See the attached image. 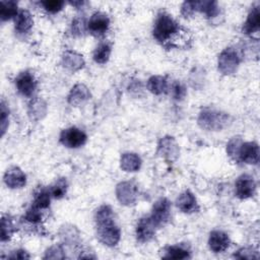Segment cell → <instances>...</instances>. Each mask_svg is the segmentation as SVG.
Listing matches in <instances>:
<instances>
[{
    "instance_id": "1",
    "label": "cell",
    "mask_w": 260,
    "mask_h": 260,
    "mask_svg": "<svg viewBox=\"0 0 260 260\" xmlns=\"http://www.w3.org/2000/svg\"><path fill=\"white\" fill-rule=\"evenodd\" d=\"M98 237L108 246H115L120 240V230L113 221V212L110 206H102L96 216Z\"/></svg>"
},
{
    "instance_id": "2",
    "label": "cell",
    "mask_w": 260,
    "mask_h": 260,
    "mask_svg": "<svg viewBox=\"0 0 260 260\" xmlns=\"http://www.w3.org/2000/svg\"><path fill=\"white\" fill-rule=\"evenodd\" d=\"M182 28L174 21L171 16L167 14H161L154 24L153 37L154 39L164 45H175L177 38L183 39Z\"/></svg>"
},
{
    "instance_id": "3",
    "label": "cell",
    "mask_w": 260,
    "mask_h": 260,
    "mask_svg": "<svg viewBox=\"0 0 260 260\" xmlns=\"http://www.w3.org/2000/svg\"><path fill=\"white\" fill-rule=\"evenodd\" d=\"M198 121L202 128L209 130H218L223 128L224 125L227 123L228 116L220 112L205 110L200 114Z\"/></svg>"
},
{
    "instance_id": "4",
    "label": "cell",
    "mask_w": 260,
    "mask_h": 260,
    "mask_svg": "<svg viewBox=\"0 0 260 260\" xmlns=\"http://www.w3.org/2000/svg\"><path fill=\"white\" fill-rule=\"evenodd\" d=\"M86 134L75 127H71L68 129H65L60 134V142L71 148H76L81 145H83L86 141Z\"/></svg>"
},
{
    "instance_id": "5",
    "label": "cell",
    "mask_w": 260,
    "mask_h": 260,
    "mask_svg": "<svg viewBox=\"0 0 260 260\" xmlns=\"http://www.w3.org/2000/svg\"><path fill=\"white\" fill-rule=\"evenodd\" d=\"M239 63L240 57L233 48H227L219 58V68L225 74L234 73Z\"/></svg>"
},
{
    "instance_id": "6",
    "label": "cell",
    "mask_w": 260,
    "mask_h": 260,
    "mask_svg": "<svg viewBox=\"0 0 260 260\" xmlns=\"http://www.w3.org/2000/svg\"><path fill=\"white\" fill-rule=\"evenodd\" d=\"M170 216H171V204L169 200L166 198H161L154 203L152 207V213L150 216L151 221L153 222L154 226L159 228L164 226L169 221Z\"/></svg>"
},
{
    "instance_id": "7",
    "label": "cell",
    "mask_w": 260,
    "mask_h": 260,
    "mask_svg": "<svg viewBox=\"0 0 260 260\" xmlns=\"http://www.w3.org/2000/svg\"><path fill=\"white\" fill-rule=\"evenodd\" d=\"M110 26V20L107 15L102 13H97L93 15L91 18L89 24H88V30L90 33L96 37L103 36L109 29Z\"/></svg>"
},
{
    "instance_id": "8",
    "label": "cell",
    "mask_w": 260,
    "mask_h": 260,
    "mask_svg": "<svg viewBox=\"0 0 260 260\" xmlns=\"http://www.w3.org/2000/svg\"><path fill=\"white\" fill-rule=\"evenodd\" d=\"M16 84L19 92L26 97H31L37 88L36 78L29 71L21 73L16 80Z\"/></svg>"
},
{
    "instance_id": "9",
    "label": "cell",
    "mask_w": 260,
    "mask_h": 260,
    "mask_svg": "<svg viewBox=\"0 0 260 260\" xmlns=\"http://www.w3.org/2000/svg\"><path fill=\"white\" fill-rule=\"evenodd\" d=\"M256 183L249 175L241 176L236 182V195L241 199H247L254 195Z\"/></svg>"
},
{
    "instance_id": "10",
    "label": "cell",
    "mask_w": 260,
    "mask_h": 260,
    "mask_svg": "<svg viewBox=\"0 0 260 260\" xmlns=\"http://www.w3.org/2000/svg\"><path fill=\"white\" fill-rule=\"evenodd\" d=\"M155 226L153 222L151 221L150 217L149 218H142L136 227V237L137 240L141 243L148 242L149 240L152 239L155 233Z\"/></svg>"
},
{
    "instance_id": "11",
    "label": "cell",
    "mask_w": 260,
    "mask_h": 260,
    "mask_svg": "<svg viewBox=\"0 0 260 260\" xmlns=\"http://www.w3.org/2000/svg\"><path fill=\"white\" fill-rule=\"evenodd\" d=\"M238 155L246 164L256 165L259 161V147L255 142H246L240 146Z\"/></svg>"
},
{
    "instance_id": "12",
    "label": "cell",
    "mask_w": 260,
    "mask_h": 260,
    "mask_svg": "<svg viewBox=\"0 0 260 260\" xmlns=\"http://www.w3.org/2000/svg\"><path fill=\"white\" fill-rule=\"evenodd\" d=\"M231 244L229 236L221 231H214L211 233L210 240H209V245L212 251L216 253L224 252L229 248Z\"/></svg>"
},
{
    "instance_id": "13",
    "label": "cell",
    "mask_w": 260,
    "mask_h": 260,
    "mask_svg": "<svg viewBox=\"0 0 260 260\" xmlns=\"http://www.w3.org/2000/svg\"><path fill=\"white\" fill-rule=\"evenodd\" d=\"M5 182L11 188H22L26 185V175L21 169L14 167L6 173Z\"/></svg>"
},
{
    "instance_id": "14",
    "label": "cell",
    "mask_w": 260,
    "mask_h": 260,
    "mask_svg": "<svg viewBox=\"0 0 260 260\" xmlns=\"http://www.w3.org/2000/svg\"><path fill=\"white\" fill-rule=\"evenodd\" d=\"M136 189L130 182H124L117 187V197L123 204H132L136 199Z\"/></svg>"
},
{
    "instance_id": "15",
    "label": "cell",
    "mask_w": 260,
    "mask_h": 260,
    "mask_svg": "<svg viewBox=\"0 0 260 260\" xmlns=\"http://www.w3.org/2000/svg\"><path fill=\"white\" fill-rule=\"evenodd\" d=\"M177 207L183 213H194L198 211L196 198L190 191H185L177 199Z\"/></svg>"
},
{
    "instance_id": "16",
    "label": "cell",
    "mask_w": 260,
    "mask_h": 260,
    "mask_svg": "<svg viewBox=\"0 0 260 260\" xmlns=\"http://www.w3.org/2000/svg\"><path fill=\"white\" fill-rule=\"evenodd\" d=\"M15 22H16V31L19 34L29 33L34 25L33 18L31 14L27 11L19 12L18 16L15 18Z\"/></svg>"
},
{
    "instance_id": "17",
    "label": "cell",
    "mask_w": 260,
    "mask_h": 260,
    "mask_svg": "<svg viewBox=\"0 0 260 260\" xmlns=\"http://www.w3.org/2000/svg\"><path fill=\"white\" fill-rule=\"evenodd\" d=\"M89 98H90V93L88 89H86L82 84H77L71 90L68 97V102L71 105L75 106L86 101Z\"/></svg>"
},
{
    "instance_id": "18",
    "label": "cell",
    "mask_w": 260,
    "mask_h": 260,
    "mask_svg": "<svg viewBox=\"0 0 260 260\" xmlns=\"http://www.w3.org/2000/svg\"><path fill=\"white\" fill-rule=\"evenodd\" d=\"M260 25V13L258 8H254L248 16V19L244 25V32L246 34L258 33Z\"/></svg>"
},
{
    "instance_id": "19",
    "label": "cell",
    "mask_w": 260,
    "mask_h": 260,
    "mask_svg": "<svg viewBox=\"0 0 260 260\" xmlns=\"http://www.w3.org/2000/svg\"><path fill=\"white\" fill-rule=\"evenodd\" d=\"M121 167L127 172H134L140 167V159L135 153H124L121 157Z\"/></svg>"
},
{
    "instance_id": "20",
    "label": "cell",
    "mask_w": 260,
    "mask_h": 260,
    "mask_svg": "<svg viewBox=\"0 0 260 260\" xmlns=\"http://www.w3.org/2000/svg\"><path fill=\"white\" fill-rule=\"evenodd\" d=\"M148 90L154 95H161L167 90V80L163 76H151L147 82Z\"/></svg>"
},
{
    "instance_id": "21",
    "label": "cell",
    "mask_w": 260,
    "mask_h": 260,
    "mask_svg": "<svg viewBox=\"0 0 260 260\" xmlns=\"http://www.w3.org/2000/svg\"><path fill=\"white\" fill-rule=\"evenodd\" d=\"M64 66L70 70H77L83 66V59L80 55L74 52H66L63 57Z\"/></svg>"
},
{
    "instance_id": "22",
    "label": "cell",
    "mask_w": 260,
    "mask_h": 260,
    "mask_svg": "<svg viewBox=\"0 0 260 260\" xmlns=\"http://www.w3.org/2000/svg\"><path fill=\"white\" fill-rule=\"evenodd\" d=\"M18 4L15 2H2L0 17L3 21H8L18 16Z\"/></svg>"
},
{
    "instance_id": "23",
    "label": "cell",
    "mask_w": 260,
    "mask_h": 260,
    "mask_svg": "<svg viewBox=\"0 0 260 260\" xmlns=\"http://www.w3.org/2000/svg\"><path fill=\"white\" fill-rule=\"evenodd\" d=\"M163 257L171 259H186L190 257V253L187 249L181 246H171L165 250Z\"/></svg>"
},
{
    "instance_id": "24",
    "label": "cell",
    "mask_w": 260,
    "mask_h": 260,
    "mask_svg": "<svg viewBox=\"0 0 260 260\" xmlns=\"http://www.w3.org/2000/svg\"><path fill=\"white\" fill-rule=\"evenodd\" d=\"M50 194L51 193L46 189H40L35 195L33 206L43 211H47L50 205Z\"/></svg>"
},
{
    "instance_id": "25",
    "label": "cell",
    "mask_w": 260,
    "mask_h": 260,
    "mask_svg": "<svg viewBox=\"0 0 260 260\" xmlns=\"http://www.w3.org/2000/svg\"><path fill=\"white\" fill-rule=\"evenodd\" d=\"M111 54V46L108 43L101 44L94 52V60L97 63L104 64L109 60Z\"/></svg>"
},
{
    "instance_id": "26",
    "label": "cell",
    "mask_w": 260,
    "mask_h": 260,
    "mask_svg": "<svg viewBox=\"0 0 260 260\" xmlns=\"http://www.w3.org/2000/svg\"><path fill=\"white\" fill-rule=\"evenodd\" d=\"M44 213L45 211L37 209L32 205V207L27 212L25 216V220L32 225H39L44 220Z\"/></svg>"
},
{
    "instance_id": "27",
    "label": "cell",
    "mask_w": 260,
    "mask_h": 260,
    "mask_svg": "<svg viewBox=\"0 0 260 260\" xmlns=\"http://www.w3.org/2000/svg\"><path fill=\"white\" fill-rule=\"evenodd\" d=\"M16 232V227L10 218H3L2 221V241L10 240Z\"/></svg>"
},
{
    "instance_id": "28",
    "label": "cell",
    "mask_w": 260,
    "mask_h": 260,
    "mask_svg": "<svg viewBox=\"0 0 260 260\" xmlns=\"http://www.w3.org/2000/svg\"><path fill=\"white\" fill-rule=\"evenodd\" d=\"M175 141L172 138H164L162 139L160 143V149H162V152L165 157L172 158L173 155H177V145L174 144L172 147H170Z\"/></svg>"
},
{
    "instance_id": "29",
    "label": "cell",
    "mask_w": 260,
    "mask_h": 260,
    "mask_svg": "<svg viewBox=\"0 0 260 260\" xmlns=\"http://www.w3.org/2000/svg\"><path fill=\"white\" fill-rule=\"evenodd\" d=\"M67 190V183L64 179L58 180L51 188V195L57 199L62 198Z\"/></svg>"
},
{
    "instance_id": "30",
    "label": "cell",
    "mask_w": 260,
    "mask_h": 260,
    "mask_svg": "<svg viewBox=\"0 0 260 260\" xmlns=\"http://www.w3.org/2000/svg\"><path fill=\"white\" fill-rule=\"evenodd\" d=\"M41 5L48 13L56 14L62 10L64 3L60 0H47V2H42Z\"/></svg>"
},
{
    "instance_id": "31",
    "label": "cell",
    "mask_w": 260,
    "mask_h": 260,
    "mask_svg": "<svg viewBox=\"0 0 260 260\" xmlns=\"http://www.w3.org/2000/svg\"><path fill=\"white\" fill-rule=\"evenodd\" d=\"M172 94L176 100H182L186 95V90L184 88V85L179 81L174 82V84L172 85Z\"/></svg>"
},
{
    "instance_id": "32",
    "label": "cell",
    "mask_w": 260,
    "mask_h": 260,
    "mask_svg": "<svg viewBox=\"0 0 260 260\" xmlns=\"http://www.w3.org/2000/svg\"><path fill=\"white\" fill-rule=\"evenodd\" d=\"M85 21L83 19H75L72 22V34L74 35H82L85 32Z\"/></svg>"
},
{
    "instance_id": "33",
    "label": "cell",
    "mask_w": 260,
    "mask_h": 260,
    "mask_svg": "<svg viewBox=\"0 0 260 260\" xmlns=\"http://www.w3.org/2000/svg\"><path fill=\"white\" fill-rule=\"evenodd\" d=\"M8 116H9V111L6 109L5 104H3V107H2V129H3V134L5 133L6 128H7V122H8L7 117Z\"/></svg>"
},
{
    "instance_id": "34",
    "label": "cell",
    "mask_w": 260,
    "mask_h": 260,
    "mask_svg": "<svg viewBox=\"0 0 260 260\" xmlns=\"http://www.w3.org/2000/svg\"><path fill=\"white\" fill-rule=\"evenodd\" d=\"M10 258H12V259H28V258H30V255L24 250H19V251H16L15 254L11 255Z\"/></svg>"
}]
</instances>
